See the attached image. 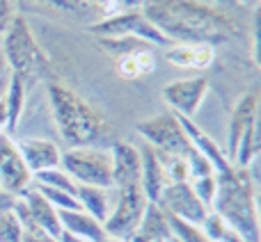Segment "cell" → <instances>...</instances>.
Returning <instances> with one entry per match:
<instances>
[{
    "label": "cell",
    "instance_id": "obj_1",
    "mask_svg": "<svg viewBox=\"0 0 261 242\" xmlns=\"http://www.w3.org/2000/svg\"><path fill=\"white\" fill-rule=\"evenodd\" d=\"M142 14L170 44L218 46L241 35L234 16L197 0H149Z\"/></svg>",
    "mask_w": 261,
    "mask_h": 242
},
{
    "label": "cell",
    "instance_id": "obj_2",
    "mask_svg": "<svg viewBox=\"0 0 261 242\" xmlns=\"http://www.w3.org/2000/svg\"><path fill=\"white\" fill-rule=\"evenodd\" d=\"M50 112H53L58 133L69 146H99L108 148L115 142L110 137V121L101 110L90 105L83 96H78L71 87L60 80H46Z\"/></svg>",
    "mask_w": 261,
    "mask_h": 242
},
{
    "label": "cell",
    "instance_id": "obj_3",
    "mask_svg": "<svg viewBox=\"0 0 261 242\" xmlns=\"http://www.w3.org/2000/svg\"><path fill=\"white\" fill-rule=\"evenodd\" d=\"M218 192L211 210L225 220L234 233L245 242H261L259 210H257V183L252 180L248 167H231L227 174H216Z\"/></svg>",
    "mask_w": 261,
    "mask_h": 242
},
{
    "label": "cell",
    "instance_id": "obj_4",
    "mask_svg": "<svg viewBox=\"0 0 261 242\" xmlns=\"http://www.w3.org/2000/svg\"><path fill=\"white\" fill-rule=\"evenodd\" d=\"M3 59L7 71L18 76L28 87L37 80H50L53 73V62L48 53L41 48L28 18L23 16H14L9 30L5 32Z\"/></svg>",
    "mask_w": 261,
    "mask_h": 242
},
{
    "label": "cell",
    "instance_id": "obj_5",
    "mask_svg": "<svg viewBox=\"0 0 261 242\" xmlns=\"http://www.w3.org/2000/svg\"><path fill=\"white\" fill-rule=\"evenodd\" d=\"M60 169L69 174L78 185L113 188V158L110 148L73 146L62 151Z\"/></svg>",
    "mask_w": 261,
    "mask_h": 242
},
{
    "label": "cell",
    "instance_id": "obj_6",
    "mask_svg": "<svg viewBox=\"0 0 261 242\" xmlns=\"http://www.w3.org/2000/svg\"><path fill=\"white\" fill-rule=\"evenodd\" d=\"M147 203H149V199H147V194L142 192V185L140 183L119 188L117 194H115L113 210H110L108 220L103 222L106 235H108V238L124 240L126 235L135 233L140 222H142Z\"/></svg>",
    "mask_w": 261,
    "mask_h": 242
},
{
    "label": "cell",
    "instance_id": "obj_7",
    "mask_svg": "<svg viewBox=\"0 0 261 242\" xmlns=\"http://www.w3.org/2000/svg\"><path fill=\"white\" fill-rule=\"evenodd\" d=\"M138 133L149 146H153L156 151L170 153V156L186 158L193 148L190 139L186 137L184 128L179 124V117L174 112H163L156 117H149L138 121Z\"/></svg>",
    "mask_w": 261,
    "mask_h": 242
},
{
    "label": "cell",
    "instance_id": "obj_8",
    "mask_svg": "<svg viewBox=\"0 0 261 242\" xmlns=\"http://www.w3.org/2000/svg\"><path fill=\"white\" fill-rule=\"evenodd\" d=\"M87 30L96 37H135V39L144 41L149 46H163L167 48L170 41L147 21L142 9H133V12H119L113 16H106L101 21L92 23Z\"/></svg>",
    "mask_w": 261,
    "mask_h": 242
},
{
    "label": "cell",
    "instance_id": "obj_9",
    "mask_svg": "<svg viewBox=\"0 0 261 242\" xmlns=\"http://www.w3.org/2000/svg\"><path fill=\"white\" fill-rule=\"evenodd\" d=\"M32 188V174L9 133H0V190L12 197H23Z\"/></svg>",
    "mask_w": 261,
    "mask_h": 242
},
{
    "label": "cell",
    "instance_id": "obj_10",
    "mask_svg": "<svg viewBox=\"0 0 261 242\" xmlns=\"http://www.w3.org/2000/svg\"><path fill=\"white\" fill-rule=\"evenodd\" d=\"M156 206L165 215L176 217V220L186 222V224H195V226L202 224L208 213V208L195 197L188 180H184V183H170L161 192Z\"/></svg>",
    "mask_w": 261,
    "mask_h": 242
},
{
    "label": "cell",
    "instance_id": "obj_11",
    "mask_svg": "<svg viewBox=\"0 0 261 242\" xmlns=\"http://www.w3.org/2000/svg\"><path fill=\"white\" fill-rule=\"evenodd\" d=\"M208 92V78L206 76H195V78H181V80H172L163 87L161 96L174 114L186 119H193L197 114L202 101L206 99Z\"/></svg>",
    "mask_w": 261,
    "mask_h": 242
},
{
    "label": "cell",
    "instance_id": "obj_12",
    "mask_svg": "<svg viewBox=\"0 0 261 242\" xmlns=\"http://www.w3.org/2000/svg\"><path fill=\"white\" fill-rule=\"evenodd\" d=\"M18 151H21L23 160H25L28 169H30L32 178L37 174L46 169H55L60 167V160H62V151L55 142L50 139H41V137H23L21 142H16Z\"/></svg>",
    "mask_w": 261,
    "mask_h": 242
},
{
    "label": "cell",
    "instance_id": "obj_13",
    "mask_svg": "<svg viewBox=\"0 0 261 242\" xmlns=\"http://www.w3.org/2000/svg\"><path fill=\"white\" fill-rule=\"evenodd\" d=\"M110 158H113V188H126V185L140 183V151L130 142H113L110 144Z\"/></svg>",
    "mask_w": 261,
    "mask_h": 242
},
{
    "label": "cell",
    "instance_id": "obj_14",
    "mask_svg": "<svg viewBox=\"0 0 261 242\" xmlns=\"http://www.w3.org/2000/svg\"><path fill=\"white\" fill-rule=\"evenodd\" d=\"M179 117V114H176ZM179 124H181V128H184V133H186V137L190 139V144H193V148L197 153H202L204 158L208 160V165L213 167V171L216 174H227V171L231 169V162L227 160V156H225V148L222 146H218L216 144V139L211 137V135H206L202 128H199L197 124H195L193 119H186V117H179Z\"/></svg>",
    "mask_w": 261,
    "mask_h": 242
},
{
    "label": "cell",
    "instance_id": "obj_15",
    "mask_svg": "<svg viewBox=\"0 0 261 242\" xmlns=\"http://www.w3.org/2000/svg\"><path fill=\"white\" fill-rule=\"evenodd\" d=\"M257 114H259V96H257V92H250V94H245L243 99L236 103L234 112H231V119H229V137H227V151H225L229 162H231V158H234L236 146H239L243 133L259 119Z\"/></svg>",
    "mask_w": 261,
    "mask_h": 242
},
{
    "label": "cell",
    "instance_id": "obj_16",
    "mask_svg": "<svg viewBox=\"0 0 261 242\" xmlns=\"http://www.w3.org/2000/svg\"><path fill=\"white\" fill-rule=\"evenodd\" d=\"M165 59L179 69L204 71L216 62V48L208 44H170L165 48Z\"/></svg>",
    "mask_w": 261,
    "mask_h": 242
},
{
    "label": "cell",
    "instance_id": "obj_17",
    "mask_svg": "<svg viewBox=\"0 0 261 242\" xmlns=\"http://www.w3.org/2000/svg\"><path fill=\"white\" fill-rule=\"evenodd\" d=\"M140 151V162H142V171H140V185H142V192L147 194V199L151 203L158 201L161 192L170 185L165 169H163L161 160L156 158V151L149 146L147 142L138 148Z\"/></svg>",
    "mask_w": 261,
    "mask_h": 242
},
{
    "label": "cell",
    "instance_id": "obj_18",
    "mask_svg": "<svg viewBox=\"0 0 261 242\" xmlns=\"http://www.w3.org/2000/svg\"><path fill=\"white\" fill-rule=\"evenodd\" d=\"M21 199L25 201L28 213H30V217H32V224H35V229L58 240L60 235H62V226H60L58 210H55V208L50 206V203L46 201V199L41 197V194L37 192L35 188L28 190V192L23 194Z\"/></svg>",
    "mask_w": 261,
    "mask_h": 242
},
{
    "label": "cell",
    "instance_id": "obj_19",
    "mask_svg": "<svg viewBox=\"0 0 261 242\" xmlns=\"http://www.w3.org/2000/svg\"><path fill=\"white\" fill-rule=\"evenodd\" d=\"M60 226L64 233L76 235L87 242H103L108 235L103 231V224L96 222L92 215H87L85 210H58Z\"/></svg>",
    "mask_w": 261,
    "mask_h": 242
},
{
    "label": "cell",
    "instance_id": "obj_20",
    "mask_svg": "<svg viewBox=\"0 0 261 242\" xmlns=\"http://www.w3.org/2000/svg\"><path fill=\"white\" fill-rule=\"evenodd\" d=\"M115 188H90V185H78L76 188V199L81 203V210L92 215L96 222L103 224L108 220L110 210L115 203Z\"/></svg>",
    "mask_w": 261,
    "mask_h": 242
},
{
    "label": "cell",
    "instance_id": "obj_21",
    "mask_svg": "<svg viewBox=\"0 0 261 242\" xmlns=\"http://www.w3.org/2000/svg\"><path fill=\"white\" fill-rule=\"evenodd\" d=\"M25 92H28L25 82L18 76L9 73L7 92H5V96H3L5 110H7V128H5V133H9V135L18 128V121L23 117V110H25Z\"/></svg>",
    "mask_w": 261,
    "mask_h": 242
},
{
    "label": "cell",
    "instance_id": "obj_22",
    "mask_svg": "<svg viewBox=\"0 0 261 242\" xmlns=\"http://www.w3.org/2000/svg\"><path fill=\"white\" fill-rule=\"evenodd\" d=\"M142 238H147L149 242L153 240H170L172 238V231H170V224H167V215L156 206V203L149 201L147 208H144V215H142V222H140L138 231Z\"/></svg>",
    "mask_w": 261,
    "mask_h": 242
},
{
    "label": "cell",
    "instance_id": "obj_23",
    "mask_svg": "<svg viewBox=\"0 0 261 242\" xmlns=\"http://www.w3.org/2000/svg\"><path fill=\"white\" fill-rule=\"evenodd\" d=\"M257 156H259V119L243 133L234 158H231V165L239 167V169H245Z\"/></svg>",
    "mask_w": 261,
    "mask_h": 242
},
{
    "label": "cell",
    "instance_id": "obj_24",
    "mask_svg": "<svg viewBox=\"0 0 261 242\" xmlns=\"http://www.w3.org/2000/svg\"><path fill=\"white\" fill-rule=\"evenodd\" d=\"M96 44L106 55L119 59L124 55H133L142 48H149V44L135 39V37H96Z\"/></svg>",
    "mask_w": 261,
    "mask_h": 242
},
{
    "label": "cell",
    "instance_id": "obj_25",
    "mask_svg": "<svg viewBox=\"0 0 261 242\" xmlns=\"http://www.w3.org/2000/svg\"><path fill=\"white\" fill-rule=\"evenodd\" d=\"M32 188L55 208V210H81V203L73 194L64 192V190H55V188H48V185H39V183H32Z\"/></svg>",
    "mask_w": 261,
    "mask_h": 242
},
{
    "label": "cell",
    "instance_id": "obj_26",
    "mask_svg": "<svg viewBox=\"0 0 261 242\" xmlns=\"http://www.w3.org/2000/svg\"><path fill=\"white\" fill-rule=\"evenodd\" d=\"M35 180H37L39 185H48V188H55V190H64V192H69V194H73V197H76L78 183H76V180H73L69 174H64L60 167L41 171V174L35 176Z\"/></svg>",
    "mask_w": 261,
    "mask_h": 242
},
{
    "label": "cell",
    "instance_id": "obj_27",
    "mask_svg": "<svg viewBox=\"0 0 261 242\" xmlns=\"http://www.w3.org/2000/svg\"><path fill=\"white\" fill-rule=\"evenodd\" d=\"M167 224H170L172 238L176 242H213V240H208L206 235L202 233V229L195 224H186V222L176 220V217H170V215H167Z\"/></svg>",
    "mask_w": 261,
    "mask_h": 242
},
{
    "label": "cell",
    "instance_id": "obj_28",
    "mask_svg": "<svg viewBox=\"0 0 261 242\" xmlns=\"http://www.w3.org/2000/svg\"><path fill=\"white\" fill-rule=\"evenodd\" d=\"M190 188H193L195 197L199 199V201L204 203V206L211 210L213 206V199H216V192H218V178L216 174L211 176H202V178H195V180H188Z\"/></svg>",
    "mask_w": 261,
    "mask_h": 242
},
{
    "label": "cell",
    "instance_id": "obj_29",
    "mask_svg": "<svg viewBox=\"0 0 261 242\" xmlns=\"http://www.w3.org/2000/svg\"><path fill=\"white\" fill-rule=\"evenodd\" d=\"M37 3H44L48 7L58 9V12L69 14V16H87V14L94 12L85 0H37Z\"/></svg>",
    "mask_w": 261,
    "mask_h": 242
},
{
    "label": "cell",
    "instance_id": "obj_30",
    "mask_svg": "<svg viewBox=\"0 0 261 242\" xmlns=\"http://www.w3.org/2000/svg\"><path fill=\"white\" fill-rule=\"evenodd\" d=\"M186 162H188V180H195V178H202V176H211L216 174L213 167L208 165V160L197 153L195 148H190V153L186 156Z\"/></svg>",
    "mask_w": 261,
    "mask_h": 242
},
{
    "label": "cell",
    "instance_id": "obj_31",
    "mask_svg": "<svg viewBox=\"0 0 261 242\" xmlns=\"http://www.w3.org/2000/svg\"><path fill=\"white\" fill-rule=\"evenodd\" d=\"M199 229H202V233L206 235L208 240H213V242H218L225 235V231L229 229V226L225 224V220H222L218 213H213V210H208L206 213V217H204V222L199 224Z\"/></svg>",
    "mask_w": 261,
    "mask_h": 242
},
{
    "label": "cell",
    "instance_id": "obj_32",
    "mask_svg": "<svg viewBox=\"0 0 261 242\" xmlns=\"http://www.w3.org/2000/svg\"><path fill=\"white\" fill-rule=\"evenodd\" d=\"M117 73H119V78H124V80H135V78L142 76L140 64H138V59H135V53L124 55V57L117 59Z\"/></svg>",
    "mask_w": 261,
    "mask_h": 242
},
{
    "label": "cell",
    "instance_id": "obj_33",
    "mask_svg": "<svg viewBox=\"0 0 261 242\" xmlns=\"http://www.w3.org/2000/svg\"><path fill=\"white\" fill-rule=\"evenodd\" d=\"M14 16H16V12H14L12 0H0V35H5L9 30Z\"/></svg>",
    "mask_w": 261,
    "mask_h": 242
},
{
    "label": "cell",
    "instance_id": "obj_34",
    "mask_svg": "<svg viewBox=\"0 0 261 242\" xmlns=\"http://www.w3.org/2000/svg\"><path fill=\"white\" fill-rule=\"evenodd\" d=\"M119 12H133V9H142L149 0H115Z\"/></svg>",
    "mask_w": 261,
    "mask_h": 242
},
{
    "label": "cell",
    "instance_id": "obj_35",
    "mask_svg": "<svg viewBox=\"0 0 261 242\" xmlns=\"http://www.w3.org/2000/svg\"><path fill=\"white\" fill-rule=\"evenodd\" d=\"M220 5H229V7H252L257 9L259 7V0H218Z\"/></svg>",
    "mask_w": 261,
    "mask_h": 242
},
{
    "label": "cell",
    "instance_id": "obj_36",
    "mask_svg": "<svg viewBox=\"0 0 261 242\" xmlns=\"http://www.w3.org/2000/svg\"><path fill=\"white\" fill-rule=\"evenodd\" d=\"M21 242H58V240L46 235V233H23Z\"/></svg>",
    "mask_w": 261,
    "mask_h": 242
},
{
    "label": "cell",
    "instance_id": "obj_37",
    "mask_svg": "<svg viewBox=\"0 0 261 242\" xmlns=\"http://www.w3.org/2000/svg\"><path fill=\"white\" fill-rule=\"evenodd\" d=\"M218 242H245V240L241 238L239 233H234L231 229H227V231H225V235H222V238L218 240Z\"/></svg>",
    "mask_w": 261,
    "mask_h": 242
},
{
    "label": "cell",
    "instance_id": "obj_38",
    "mask_svg": "<svg viewBox=\"0 0 261 242\" xmlns=\"http://www.w3.org/2000/svg\"><path fill=\"white\" fill-rule=\"evenodd\" d=\"M58 242H87V240L76 238V235H69V233H64V231H62V235L58 238Z\"/></svg>",
    "mask_w": 261,
    "mask_h": 242
},
{
    "label": "cell",
    "instance_id": "obj_39",
    "mask_svg": "<svg viewBox=\"0 0 261 242\" xmlns=\"http://www.w3.org/2000/svg\"><path fill=\"white\" fill-rule=\"evenodd\" d=\"M122 242H149V240H147V238H142L140 233H130V235H126V238H124Z\"/></svg>",
    "mask_w": 261,
    "mask_h": 242
},
{
    "label": "cell",
    "instance_id": "obj_40",
    "mask_svg": "<svg viewBox=\"0 0 261 242\" xmlns=\"http://www.w3.org/2000/svg\"><path fill=\"white\" fill-rule=\"evenodd\" d=\"M7 73V67H5V59H3V53H0V76Z\"/></svg>",
    "mask_w": 261,
    "mask_h": 242
},
{
    "label": "cell",
    "instance_id": "obj_41",
    "mask_svg": "<svg viewBox=\"0 0 261 242\" xmlns=\"http://www.w3.org/2000/svg\"><path fill=\"white\" fill-rule=\"evenodd\" d=\"M103 242H122V240H117V238H106Z\"/></svg>",
    "mask_w": 261,
    "mask_h": 242
},
{
    "label": "cell",
    "instance_id": "obj_42",
    "mask_svg": "<svg viewBox=\"0 0 261 242\" xmlns=\"http://www.w3.org/2000/svg\"><path fill=\"white\" fill-rule=\"evenodd\" d=\"M153 242H167V240H153Z\"/></svg>",
    "mask_w": 261,
    "mask_h": 242
},
{
    "label": "cell",
    "instance_id": "obj_43",
    "mask_svg": "<svg viewBox=\"0 0 261 242\" xmlns=\"http://www.w3.org/2000/svg\"><path fill=\"white\" fill-rule=\"evenodd\" d=\"M167 242H176V240H174V238H170V240H167Z\"/></svg>",
    "mask_w": 261,
    "mask_h": 242
}]
</instances>
